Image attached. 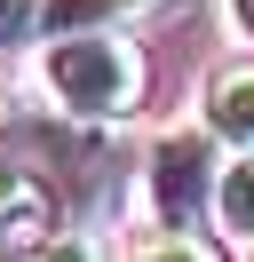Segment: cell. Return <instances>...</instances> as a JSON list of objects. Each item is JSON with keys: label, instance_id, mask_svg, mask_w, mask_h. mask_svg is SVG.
Here are the masks:
<instances>
[{"label": "cell", "instance_id": "obj_1", "mask_svg": "<svg viewBox=\"0 0 254 262\" xmlns=\"http://www.w3.org/2000/svg\"><path fill=\"white\" fill-rule=\"evenodd\" d=\"M32 72H40L48 103L72 119H135L143 88H151L143 48H127L119 32H48Z\"/></svg>", "mask_w": 254, "mask_h": 262}, {"label": "cell", "instance_id": "obj_8", "mask_svg": "<svg viewBox=\"0 0 254 262\" xmlns=\"http://www.w3.org/2000/svg\"><path fill=\"white\" fill-rule=\"evenodd\" d=\"M40 262H111V246L95 230H56V238H40Z\"/></svg>", "mask_w": 254, "mask_h": 262}, {"label": "cell", "instance_id": "obj_2", "mask_svg": "<svg viewBox=\"0 0 254 262\" xmlns=\"http://www.w3.org/2000/svg\"><path fill=\"white\" fill-rule=\"evenodd\" d=\"M215 143L222 135L206 119H183V127H167L151 143L143 183H151V223L159 230H199V207H215V167H222Z\"/></svg>", "mask_w": 254, "mask_h": 262}, {"label": "cell", "instance_id": "obj_10", "mask_svg": "<svg viewBox=\"0 0 254 262\" xmlns=\"http://www.w3.org/2000/svg\"><path fill=\"white\" fill-rule=\"evenodd\" d=\"M222 8H230V24H238V32L254 40V0H222Z\"/></svg>", "mask_w": 254, "mask_h": 262}, {"label": "cell", "instance_id": "obj_6", "mask_svg": "<svg viewBox=\"0 0 254 262\" xmlns=\"http://www.w3.org/2000/svg\"><path fill=\"white\" fill-rule=\"evenodd\" d=\"M215 230L222 238H254V151H230L215 167Z\"/></svg>", "mask_w": 254, "mask_h": 262}, {"label": "cell", "instance_id": "obj_4", "mask_svg": "<svg viewBox=\"0 0 254 262\" xmlns=\"http://www.w3.org/2000/svg\"><path fill=\"white\" fill-rule=\"evenodd\" d=\"M206 127L230 151H254V64H230L215 88H206Z\"/></svg>", "mask_w": 254, "mask_h": 262}, {"label": "cell", "instance_id": "obj_9", "mask_svg": "<svg viewBox=\"0 0 254 262\" xmlns=\"http://www.w3.org/2000/svg\"><path fill=\"white\" fill-rule=\"evenodd\" d=\"M40 32V0H0V48H24Z\"/></svg>", "mask_w": 254, "mask_h": 262}, {"label": "cell", "instance_id": "obj_7", "mask_svg": "<svg viewBox=\"0 0 254 262\" xmlns=\"http://www.w3.org/2000/svg\"><path fill=\"white\" fill-rule=\"evenodd\" d=\"M127 262H222V254H215V246H199L190 230H159V238H151V246H135Z\"/></svg>", "mask_w": 254, "mask_h": 262}, {"label": "cell", "instance_id": "obj_5", "mask_svg": "<svg viewBox=\"0 0 254 262\" xmlns=\"http://www.w3.org/2000/svg\"><path fill=\"white\" fill-rule=\"evenodd\" d=\"M159 0H40V40L48 32H119V24L151 16Z\"/></svg>", "mask_w": 254, "mask_h": 262}, {"label": "cell", "instance_id": "obj_3", "mask_svg": "<svg viewBox=\"0 0 254 262\" xmlns=\"http://www.w3.org/2000/svg\"><path fill=\"white\" fill-rule=\"evenodd\" d=\"M48 223H56L48 183L32 175V167H8V159H0V246H32V238H48Z\"/></svg>", "mask_w": 254, "mask_h": 262}]
</instances>
